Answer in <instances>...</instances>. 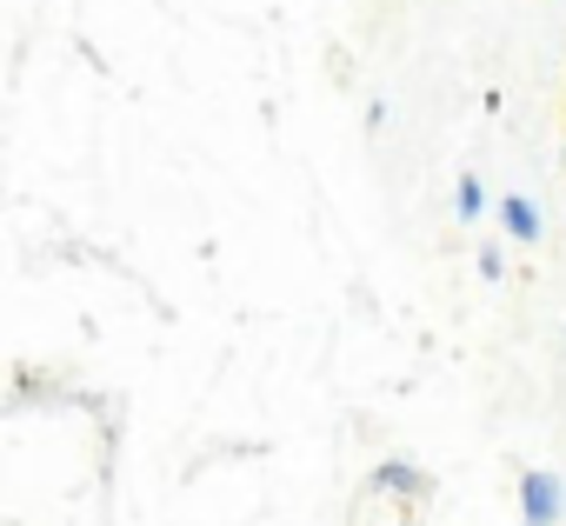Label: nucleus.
<instances>
[{"label": "nucleus", "instance_id": "obj_3", "mask_svg": "<svg viewBox=\"0 0 566 526\" xmlns=\"http://www.w3.org/2000/svg\"><path fill=\"white\" fill-rule=\"evenodd\" d=\"M500 227H506V240H520V246H533V240L546 233V220H539V207H533L526 193H506V200H500Z\"/></svg>", "mask_w": 566, "mask_h": 526}, {"label": "nucleus", "instance_id": "obj_1", "mask_svg": "<svg viewBox=\"0 0 566 526\" xmlns=\"http://www.w3.org/2000/svg\"><path fill=\"white\" fill-rule=\"evenodd\" d=\"M520 519H526V526H559V519H566V480L546 473V466L520 473Z\"/></svg>", "mask_w": 566, "mask_h": 526}, {"label": "nucleus", "instance_id": "obj_4", "mask_svg": "<svg viewBox=\"0 0 566 526\" xmlns=\"http://www.w3.org/2000/svg\"><path fill=\"white\" fill-rule=\"evenodd\" d=\"M486 213H500V207L486 200V187H480V173H460V180H453V220H467V227H480Z\"/></svg>", "mask_w": 566, "mask_h": 526}, {"label": "nucleus", "instance_id": "obj_2", "mask_svg": "<svg viewBox=\"0 0 566 526\" xmlns=\"http://www.w3.org/2000/svg\"><path fill=\"white\" fill-rule=\"evenodd\" d=\"M374 493H387V499H400V506H420L433 486H427L420 466H407V460H380V466H374Z\"/></svg>", "mask_w": 566, "mask_h": 526}, {"label": "nucleus", "instance_id": "obj_5", "mask_svg": "<svg viewBox=\"0 0 566 526\" xmlns=\"http://www.w3.org/2000/svg\"><path fill=\"white\" fill-rule=\"evenodd\" d=\"M506 274V253L500 246H480V281H500Z\"/></svg>", "mask_w": 566, "mask_h": 526}]
</instances>
